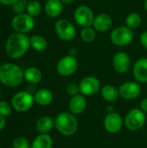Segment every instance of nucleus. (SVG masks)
Segmentation results:
<instances>
[{
    "mask_svg": "<svg viewBox=\"0 0 147 148\" xmlns=\"http://www.w3.org/2000/svg\"><path fill=\"white\" fill-rule=\"evenodd\" d=\"M107 114H110V113H113V112H114V110H113V108L112 106H108V107L107 108Z\"/></svg>",
    "mask_w": 147,
    "mask_h": 148,
    "instance_id": "4c0bfd02",
    "label": "nucleus"
},
{
    "mask_svg": "<svg viewBox=\"0 0 147 148\" xmlns=\"http://www.w3.org/2000/svg\"><path fill=\"white\" fill-rule=\"evenodd\" d=\"M14 148H30L29 140L24 137H17L13 141Z\"/></svg>",
    "mask_w": 147,
    "mask_h": 148,
    "instance_id": "cd10ccee",
    "label": "nucleus"
},
{
    "mask_svg": "<svg viewBox=\"0 0 147 148\" xmlns=\"http://www.w3.org/2000/svg\"><path fill=\"white\" fill-rule=\"evenodd\" d=\"M63 10V3L61 0H48L44 5V11L49 17L59 16Z\"/></svg>",
    "mask_w": 147,
    "mask_h": 148,
    "instance_id": "a211bd4d",
    "label": "nucleus"
},
{
    "mask_svg": "<svg viewBox=\"0 0 147 148\" xmlns=\"http://www.w3.org/2000/svg\"><path fill=\"white\" fill-rule=\"evenodd\" d=\"M139 40H140L141 45H142L145 49H147V30L144 31V32L141 34Z\"/></svg>",
    "mask_w": 147,
    "mask_h": 148,
    "instance_id": "2f4dec72",
    "label": "nucleus"
},
{
    "mask_svg": "<svg viewBox=\"0 0 147 148\" xmlns=\"http://www.w3.org/2000/svg\"><path fill=\"white\" fill-rule=\"evenodd\" d=\"M5 125H6L5 117H3V116L0 115V131H1L2 129H3V128H4Z\"/></svg>",
    "mask_w": 147,
    "mask_h": 148,
    "instance_id": "f704fd0d",
    "label": "nucleus"
},
{
    "mask_svg": "<svg viewBox=\"0 0 147 148\" xmlns=\"http://www.w3.org/2000/svg\"><path fill=\"white\" fill-rule=\"evenodd\" d=\"M29 93H30V94H32V93H35L36 94V92L37 91V90H36V86H35V84H30V86L28 88V90H27Z\"/></svg>",
    "mask_w": 147,
    "mask_h": 148,
    "instance_id": "c9c22d12",
    "label": "nucleus"
},
{
    "mask_svg": "<svg viewBox=\"0 0 147 148\" xmlns=\"http://www.w3.org/2000/svg\"><path fill=\"white\" fill-rule=\"evenodd\" d=\"M87 108V99L81 94L71 97L68 102L69 112L75 115H79L84 113Z\"/></svg>",
    "mask_w": 147,
    "mask_h": 148,
    "instance_id": "2eb2a0df",
    "label": "nucleus"
},
{
    "mask_svg": "<svg viewBox=\"0 0 147 148\" xmlns=\"http://www.w3.org/2000/svg\"><path fill=\"white\" fill-rule=\"evenodd\" d=\"M55 127V120L50 116H42L36 123V128L40 134H48Z\"/></svg>",
    "mask_w": 147,
    "mask_h": 148,
    "instance_id": "412c9836",
    "label": "nucleus"
},
{
    "mask_svg": "<svg viewBox=\"0 0 147 148\" xmlns=\"http://www.w3.org/2000/svg\"><path fill=\"white\" fill-rule=\"evenodd\" d=\"M102 98L107 102H114L118 100L120 94L119 89L112 84H106L101 89Z\"/></svg>",
    "mask_w": 147,
    "mask_h": 148,
    "instance_id": "aec40b11",
    "label": "nucleus"
},
{
    "mask_svg": "<svg viewBox=\"0 0 147 148\" xmlns=\"http://www.w3.org/2000/svg\"><path fill=\"white\" fill-rule=\"evenodd\" d=\"M94 17L92 9L88 5H80L74 11V19L75 23L82 28L91 27Z\"/></svg>",
    "mask_w": 147,
    "mask_h": 148,
    "instance_id": "9d476101",
    "label": "nucleus"
},
{
    "mask_svg": "<svg viewBox=\"0 0 147 148\" xmlns=\"http://www.w3.org/2000/svg\"><path fill=\"white\" fill-rule=\"evenodd\" d=\"M19 0H0V3L3 5H13Z\"/></svg>",
    "mask_w": 147,
    "mask_h": 148,
    "instance_id": "72a5a7b5",
    "label": "nucleus"
},
{
    "mask_svg": "<svg viewBox=\"0 0 147 148\" xmlns=\"http://www.w3.org/2000/svg\"><path fill=\"white\" fill-rule=\"evenodd\" d=\"M30 47L36 51L42 52L44 51L48 47V42L45 37L40 35H34L30 38Z\"/></svg>",
    "mask_w": 147,
    "mask_h": 148,
    "instance_id": "b1692460",
    "label": "nucleus"
},
{
    "mask_svg": "<svg viewBox=\"0 0 147 148\" xmlns=\"http://www.w3.org/2000/svg\"><path fill=\"white\" fill-rule=\"evenodd\" d=\"M80 92L84 96L95 95L101 89V84L100 80L95 76H86L82 78L79 83Z\"/></svg>",
    "mask_w": 147,
    "mask_h": 148,
    "instance_id": "9b49d317",
    "label": "nucleus"
},
{
    "mask_svg": "<svg viewBox=\"0 0 147 148\" xmlns=\"http://www.w3.org/2000/svg\"><path fill=\"white\" fill-rule=\"evenodd\" d=\"M35 102L34 95L28 91H20L16 93L11 100L12 108L17 112H26L29 110Z\"/></svg>",
    "mask_w": 147,
    "mask_h": 148,
    "instance_id": "423d86ee",
    "label": "nucleus"
},
{
    "mask_svg": "<svg viewBox=\"0 0 147 148\" xmlns=\"http://www.w3.org/2000/svg\"><path fill=\"white\" fill-rule=\"evenodd\" d=\"M112 25H113V19L107 13H101L96 16L93 23L94 29L99 32H105L110 29Z\"/></svg>",
    "mask_w": 147,
    "mask_h": 148,
    "instance_id": "f3484780",
    "label": "nucleus"
},
{
    "mask_svg": "<svg viewBox=\"0 0 147 148\" xmlns=\"http://www.w3.org/2000/svg\"><path fill=\"white\" fill-rule=\"evenodd\" d=\"M24 79L30 84H37L42 81V74L41 70L36 67H29L23 71Z\"/></svg>",
    "mask_w": 147,
    "mask_h": 148,
    "instance_id": "4be33fe9",
    "label": "nucleus"
},
{
    "mask_svg": "<svg viewBox=\"0 0 147 148\" xmlns=\"http://www.w3.org/2000/svg\"><path fill=\"white\" fill-rule=\"evenodd\" d=\"M144 6H145V10H146V12H147V0H145V3H144Z\"/></svg>",
    "mask_w": 147,
    "mask_h": 148,
    "instance_id": "58836bf2",
    "label": "nucleus"
},
{
    "mask_svg": "<svg viewBox=\"0 0 147 148\" xmlns=\"http://www.w3.org/2000/svg\"><path fill=\"white\" fill-rule=\"evenodd\" d=\"M134 35L133 29L127 26H120L115 28L110 34L111 42L119 47H123L130 44L133 40Z\"/></svg>",
    "mask_w": 147,
    "mask_h": 148,
    "instance_id": "39448f33",
    "label": "nucleus"
},
{
    "mask_svg": "<svg viewBox=\"0 0 147 148\" xmlns=\"http://www.w3.org/2000/svg\"><path fill=\"white\" fill-rule=\"evenodd\" d=\"M61 2L63 4H70L74 2V0H61Z\"/></svg>",
    "mask_w": 147,
    "mask_h": 148,
    "instance_id": "e433bc0d",
    "label": "nucleus"
},
{
    "mask_svg": "<svg viewBox=\"0 0 147 148\" xmlns=\"http://www.w3.org/2000/svg\"><path fill=\"white\" fill-rule=\"evenodd\" d=\"M11 105L6 101H0V115L7 117L11 114Z\"/></svg>",
    "mask_w": 147,
    "mask_h": 148,
    "instance_id": "c756f323",
    "label": "nucleus"
},
{
    "mask_svg": "<svg viewBox=\"0 0 147 148\" xmlns=\"http://www.w3.org/2000/svg\"><path fill=\"white\" fill-rule=\"evenodd\" d=\"M55 30L58 37L65 42L73 40L76 35V29L74 24L64 18L57 20L55 22Z\"/></svg>",
    "mask_w": 147,
    "mask_h": 148,
    "instance_id": "1a4fd4ad",
    "label": "nucleus"
},
{
    "mask_svg": "<svg viewBox=\"0 0 147 148\" xmlns=\"http://www.w3.org/2000/svg\"><path fill=\"white\" fill-rule=\"evenodd\" d=\"M140 109L145 114H147V97L141 101V102H140Z\"/></svg>",
    "mask_w": 147,
    "mask_h": 148,
    "instance_id": "473e14b6",
    "label": "nucleus"
},
{
    "mask_svg": "<svg viewBox=\"0 0 147 148\" xmlns=\"http://www.w3.org/2000/svg\"><path fill=\"white\" fill-rule=\"evenodd\" d=\"M96 37L95 29L92 27H85L81 30V38L84 42L89 43L94 41Z\"/></svg>",
    "mask_w": 147,
    "mask_h": 148,
    "instance_id": "a878e982",
    "label": "nucleus"
},
{
    "mask_svg": "<svg viewBox=\"0 0 147 148\" xmlns=\"http://www.w3.org/2000/svg\"><path fill=\"white\" fill-rule=\"evenodd\" d=\"M104 127L109 134H114L119 133L124 125V120L116 112L107 114L104 119Z\"/></svg>",
    "mask_w": 147,
    "mask_h": 148,
    "instance_id": "ddd939ff",
    "label": "nucleus"
},
{
    "mask_svg": "<svg viewBox=\"0 0 147 148\" xmlns=\"http://www.w3.org/2000/svg\"><path fill=\"white\" fill-rule=\"evenodd\" d=\"M52 138L47 134H41L34 139L30 148H52Z\"/></svg>",
    "mask_w": 147,
    "mask_h": 148,
    "instance_id": "5701e85b",
    "label": "nucleus"
},
{
    "mask_svg": "<svg viewBox=\"0 0 147 148\" xmlns=\"http://www.w3.org/2000/svg\"><path fill=\"white\" fill-rule=\"evenodd\" d=\"M35 19L28 13L16 15L11 20V26L17 33L27 34L35 27Z\"/></svg>",
    "mask_w": 147,
    "mask_h": 148,
    "instance_id": "0eeeda50",
    "label": "nucleus"
},
{
    "mask_svg": "<svg viewBox=\"0 0 147 148\" xmlns=\"http://www.w3.org/2000/svg\"><path fill=\"white\" fill-rule=\"evenodd\" d=\"M66 93H67L68 95H69L71 97L81 94L79 84L74 83V82L73 83H68L67 85V87H66Z\"/></svg>",
    "mask_w": 147,
    "mask_h": 148,
    "instance_id": "c85d7f7f",
    "label": "nucleus"
},
{
    "mask_svg": "<svg viewBox=\"0 0 147 148\" xmlns=\"http://www.w3.org/2000/svg\"><path fill=\"white\" fill-rule=\"evenodd\" d=\"M133 73L138 82L147 83V57L139 58L135 62Z\"/></svg>",
    "mask_w": 147,
    "mask_h": 148,
    "instance_id": "dca6fc26",
    "label": "nucleus"
},
{
    "mask_svg": "<svg viewBox=\"0 0 147 148\" xmlns=\"http://www.w3.org/2000/svg\"><path fill=\"white\" fill-rule=\"evenodd\" d=\"M79 123L75 114L70 112L59 113L55 118V128L63 136L70 137L75 134Z\"/></svg>",
    "mask_w": 147,
    "mask_h": 148,
    "instance_id": "7ed1b4c3",
    "label": "nucleus"
},
{
    "mask_svg": "<svg viewBox=\"0 0 147 148\" xmlns=\"http://www.w3.org/2000/svg\"><path fill=\"white\" fill-rule=\"evenodd\" d=\"M132 62L126 52H118L113 57V67L119 74H126L131 69Z\"/></svg>",
    "mask_w": 147,
    "mask_h": 148,
    "instance_id": "4468645a",
    "label": "nucleus"
},
{
    "mask_svg": "<svg viewBox=\"0 0 147 148\" xmlns=\"http://www.w3.org/2000/svg\"><path fill=\"white\" fill-rule=\"evenodd\" d=\"M146 121V115L140 108L131 109L125 116L124 125L130 131H138L141 129Z\"/></svg>",
    "mask_w": 147,
    "mask_h": 148,
    "instance_id": "20e7f679",
    "label": "nucleus"
},
{
    "mask_svg": "<svg viewBox=\"0 0 147 148\" xmlns=\"http://www.w3.org/2000/svg\"><path fill=\"white\" fill-rule=\"evenodd\" d=\"M79 63L78 60L74 56H66L62 57L56 64L57 73L64 77L74 75L78 69Z\"/></svg>",
    "mask_w": 147,
    "mask_h": 148,
    "instance_id": "6e6552de",
    "label": "nucleus"
},
{
    "mask_svg": "<svg viewBox=\"0 0 147 148\" xmlns=\"http://www.w3.org/2000/svg\"><path fill=\"white\" fill-rule=\"evenodd\" d=\"M24 79L23 70L15 63H3L0 66V82L7 87H16Z\"/></svg>",
    "mask_w": 147,
    "mask_h": 148,
    "instance_id": "f03ea898",
    "label": "nucleus"
},
{
    "mask_svg": "<svg viewBox=\"0 0 147 148\" xmlns=\"http://www.w3.org/2000/svg\"><path fill=\"white\" fill-rule=\"evenodd\" d=\"M12 6V10L16 15H19V14H23L24 13V10H26V6L24 4V3H23L21 0H19L18 2H16V3H14Z\"/></svg>",
    "mask_w": 147,
    "mask_h": 148,
    "instance_id": "7c9ffc66",
    "label": "nucleus"
},
{
    "mask_svg": "<svg viewBox=\"0 0 147 148\" xmlns=\"http://www.w3.org/2000/svg\"><path fill=\"white\" fill-rule=\"evenodd\" d=\"M141 22H142L141 16L137 12H132V13L128 14L126 18V26L128 28H130L131 29H137L138 27H139V25L141 24Z\"/></svg>",
    "mask_w": 147,
    "mask_h": 148,
    "instance_id": "393cba45",
    "label": "nucleus"
},
{
    "mask_svg": "<svg viewBox=\"0 0 147 148\" xmlns=\"http://www.w3.org/2000/svg\"><path fill=\"white\" fill-rule=\"evenodd\" d=\"M26 11L29 15H30L31 16H38L41 11H42V5L41 3L36 1V0H32L30 2H29L27 3L26 6Z\"/></svg>",
    "mask_w": 147,
    "mask_h": 148,
    "instance_id": "bb28decb",
    "label": "nucleus"
},
{
    "mask_svg": "<svg viewBox=\"0 0 147 148\" xmlns=\"http://www.w3.org/2000/svg\"><path fill=\"white\" fill-rule=\"evenodd\" d=\"M35 102L40 106H48L49 105L54 99L52 92L47 88H41L36 92L34 95Z\"/></svg>",
    "mask_w": 147,
    "mask_h": 148,
    "instance_id": "6ab92c4d",
    "label": "nucleus"
},
{
    "mask_svg": "<svg viewBox=\"0 0 147 148\" xmlns=\"http://www.w3.org/2000/svg\"><path fill=\"white\" fill-rule=\"evenodd\" d=\"M0 98H1V89H0Z\"/></svg>",
    "mask_w": 147,
    "mask_h": 148,
    "instance_id": "ea45409f",
    "label": "nucleus"
},
{
    "mask_svg": "<svg viewBox=\"0 0 147 148\" xmlns=\"http://www.w3.org/2000/svg\"><path fill=\"white\" fill-rule=\"evenodd\" d=\"M30 47L29 37L26 34L13 33L6 40L5 51L9 57L17 59L23 56Z\"/></svg>",
    "mask_w": 147,
    "mask_h": 148,
    "instance_id": "f257e3e1",
    "label": "nucleus"
},
{
    "mask_svg": "<svg viewBox=\"0 0 147 148\" xmlns=\"http://www.w3.org/2000/svg\"><path fill=\"white\" fill-rule=\"evenodd\" d=\"M119 94L122 99L134 100L141 94V87L136 82H126L119 88Z\"/></svg>",
    "mask_w": 147,
    "mask_h": 148,
    "instance_id": "f8f14e48",
    "label": "nucleus"
}]
</instances>
